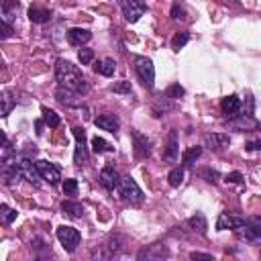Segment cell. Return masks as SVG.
I'll use <instances>...</instances> for the list:
<instances>
[{
	"label": "cell",
	"instance_id": "6da1fadb",
	"mask_svg": "<svg viewBox=\"0 0 261 261\" xmlns=\"http://www.w3.org/2000/svg\"><path fill=\"white\" fill-rule=\"evenodd\" d=\"M55 80L63 88L75 90L80 94L88 92V82H86L82 69L77 65H73L71 61H67V59H57L55 61Z\"/></svg>",
	"mask_w": 261,
	"mask_h": 261
},
{
	"label": "cell",
	"instance_id": "30bf717a",
	"mask_svg": "<svg viewBox=\"0 0 261 261\" xmlns=\"http://www.w3.org/2000/svg\"><path fill=\"white\" fill-rule=\"evenodd\" d=\"M20 167H22V175H24L33 186H41L43 175H41V171H39V167H37V161H33L31 157H22V159H20Z\"/></svg>",
	"mask_w": 261,
	"mask_h": 261
},
{
	"label": "cell",
	"instance_id": "d6986e66",
	"mask_svg": "<svg viewBox=\"0 0 261 261\" xmlns=\"http://www.w3.org/2000/svg\"><path fill=\"white\" fill-rule=\"evenodd\" d=\"M228 143H230V139H228V135H224V133H212V135H206V137H204V145H206L208 149H214V151L226 147Z\"/></svg>",
	"mask_w": 261,
	"mask_h": 261
},
{
	"label": "cell",
	"instance_id": "7c38bea8",
	"mask_svg": "<svg viewBox=\"0 0 261 261\" xmlns=\"http://www.w3.org/2000/svg\"><path fill=\"white\" fill-rule=\"evenodd\" d=\"M228 126L234 128V130H251V128H257L259 122L253 118V114L241 112V114H237V116H232V118L228 120Z\"/></svg>",
	"mask_w": 261,
	"mask_h": 261
},
{
	"label": "cell",
	"instance_id": "681fc988",
	"mask_svg": "<svg viewBox=\"0 0 261 261\" xmlns=\"http://www.w3.org/2000/svg\"><path fill=\"white\" fill-rule=\"evenodd\" d=\"M259 128H261V122H259Z\"/></svg>",
	"mask_w": 261,
	"mask_h": 261
},
{
	"label": "cell",
	"instance_id": "f35d334b",
	"mask_svg": "<svg viewBox=\"0 0 261 261\" xmlns=\"http://www.w3.org/2000/svg\"><path fill=\"white\" fill-rule=\"evenodd\" d=\"M77 59H80L82 65H88V63H92V59H94V51H92V49H80Z\"/></svg>",
	"mask_w": 261,
	"mask_h": 261
},
{
	"label": "cell",
	"instance_id": "7dc6e473",
	"mask_svg": "<svg viewBox=\"0 0 261 261\" xmlns=\"http://www.w3.org/2000/svg\"><path fill=\"white\" fill-rule=\"evenodd\" d=\"M257 149H261V141H251L247 145V151H257Z\"/></svg>",
	"mask_w": 261,
	"mask_h": 261
},
{
	"label": "cell",
	"instance_id": "8fae6325",
	"mask_svg": "<svg viewBox=\"0 0 261 261\" xmlns=\"http://www.w3.org/2000/svg\"><path fill=\"white\" fill-rule=\"evenodd\" d=\"M37 167H39L43 179H45L47 184H51V186H55V184L61 179V171H59V167H57L55 163H49V161H45V159H39V161H37Z\"/></svg>",
	"mask_w": 261,
	"mask_h": 261
},
{
	"label": "cell",
	"instance_id": "5bb4252c",
	"mask_svg": "<svg viewBox=\"0 0 261 261\" xmlns=\"http://www.w3.org/2000/svg\"><path fill=\"white\" fill-rule=\"evenodd\" d=\"M94 124H96L98 128H102V130H108V133H116V130H118V126H120V120H118L114 114H110V112H104V114H98V116L94 118Z\"/></svg>",
	"mask_w": 261,
	"mask_h": 261
},
{
	"label": "cell",
	"instance_id": "ba28073f",
	"mask_svg": "<svg viewBox=\"0 0 261 261\" xmlns=\"http://www.w3.org/2000/svg\"><path fill=\"white\" fill-rule=\"evenodd\" d=\"M82 96H84V94H80V92H75V90H69V88H63V86H59V88L55 90L57 102L63 104V106H67V108H80V106L84 104V98H82Z\"/></svg>",
	"mask_w": 261,
	"mask_h": 261
},
{
	"label": "cell",
	"instance_id": "60d3db41",
	"mask_svg": "<svg viewBox=\"0 0 261 261\" xmlns=\"http://www.w3.org/2000/svg\"><path fill=\"white\" fill-rule=\"evenodd\" d=\"M200 175H202L206 181H210V184H216V181H218V171H214V169H210V167H204V169L200 171Z\"/></svg>",
	"mask_w": 261,
	"mask_h": 261
},
{
	"label": "cell",
	"instance_id": "ffe728a7",
	"mask_svg": "<svg viewBox=\"0 0 261 261\" xmlns=\"http://www.w3.org/2000/svg\"><path fill=\"white\" fill-rule=\"evenodd\" d=\"M139 259H163V257H169V251H167V247L165 245H151L149 249H143V251H139V255H137Z\"/></svg>",
	"mask_w": 261,
	"mask_h": 261
},
{
	"label": "cell",
	"instance_id": "4dcf8cb0",
	"mask_svg": "<svg viewBox=\"0 0 261 261\" xmlns=\"http://www.w3.org/2000/svg\"><path fill=\"white\" fill-rule=\"evenodd\" d=\"M200 155H202V147H190V149L184 153V157H181L184 167H192V165H194V161H196Z\"/></svg>",
	"mask_w": 261,
	"mask_h": 261
},
{
	"label": "cell",
	"instance_id": "9c48e42d",
	"mask_svg": "<svg viewBox=\"0 0 261 261\" xmlns=\"http://www.w3.org/2000/svg\"><path fill=\"white\" fill-rule=\"evenodd\" d=\"M133 137V147H135V155L139 159H147L151 155V141L147 139V135L139 133V130H133L130 133Z\"/></svg>",
	"mask_w": 261,
	"mask_h": 261
},
{
	"label": "cell",
	"instance_id": "83f0119b",
	"mask_svg": "<svg viewBox=\"0 0 261 261\" xmlns=\"http://www.w3.org/2000/svg\"><path fill=\"white\" fill-rule=\"evenodd\" d=\"M16 12H18L16 0H2V20L10 22L12 18H16Z\"/></svg>",
	"mask_w": 261,
	"mask_h": 261
},
{
	"label": "cell",
	"instance_id": "e0dca14e",
	"mask_svg": "<svg viewBox=\"0 0 261 261\" xmlns=\"http://www.w3.org/2000/svg\"><path fill=\"white\" fill-rule=\"evenodd\" d=\"M245 222V218H241V216H234V214H228V212H222L220 216H218V220H216V230H234L239 224H243Z\"/></svg>",
	"mask_w": 261,
	"mask_h": 261
},
{
	"label": "cell",
	"instance_id": "9a60e30c",
	"mask_svg": "<svg viewBox=\"0 0 261 261\" xmlns=\"http://www.w3.org/2000/svg\"><path fill=\"white\" fill-rule=\"evenodd\" d=\"M177 151H179V145H177V130H169L167 143H165V149H163V161L173 163V161L177 159Z\"/></svg>",
	"mask_w": 261,
	"mask_h": 261
},
{
	"label": "cell",
	"instance_id": "7bdbcfd3",
	"mask_svg": "<svg viewBox=\"0 0 261 261\" xmlns=\"http://www.w3.org/2000/svg\"><path fill=\"white\" fill-rule=\"evenodd\" d=\"M171 18H175V20H184L186 18V10H184V6L179 2H175L171 6Z\"/></svg>",
	"mask_w": 261,
	"mask_h": 261
},
{
	"label": "cell",
	"instance_id": "1f68e13d",
	"mask_svg": "<svg viewBox=\"0 0 261 261\" xmlns=\"http://www.w3.org/2000/svg\"><path fill=\"white\" fill-rule=\"evenodd\" d=\"M167 179H169V186H171V188H179V186L184 184V169H181V167H173V169L169 171Z\"/></svg>",
	"mask_w": 261,
	"mask_h": 261
},
{
	"label": "cell",
	"instance_id": "8d00e7d4",
	"mask_svg": "<svg viewBox=\"0 0 261 261\" xmlns=\"http://www.w3.org/2000/svg\"><path fill=\"white\" fill-rule=\"evenodd\" d=\"M184 92H186V90H184L179 84H171V86L167 88L165 96H169L171 100H177V98H181V96H184Z\"/></svg>",
	"mask_w": 261,
	"mask_h": 261
},
{
	"label": "cell",
	"instance_id": "8992f818",
	"mask_svg": "<svg viewBox=\"0 0 261 261\" xmlns=\"http://www.w3.org/2000/svg\"><path fill=\"white\" fill-rule=\"evenodd\" d=\"M73 137H75V153H73V163L77 167L88 163V147H86V130L82 126H73L71 128Z\"/></svg>",
	"mask_w": 261,
	"mask_h": 261
},
{
	"label": "cell",
	"instance_id": "4316f807",
	"mask_svg": "<svg viewBox=\"0 0 261 261\" xmlns=\"http://www.w3.org/2000/svg\"><path fill=\"white\" fill-rule=\"evenodd\" d=\"M0 104H2V116L6 118L8 114H10V110L14 108V104H16V98L12 96V92H8V90H2V94H0Z\"/></svg>",
	"mask_w": 261,
	"mask_h": 261
},
{
	"label": "cell",
	"instance_id": "44dd1931",
	"mask_svg": "<svg viewBox=\"0 0 261 261\" xmlns=\"http://www.w3.org/2000/svg\"><path fill=\"white\" fill-rule=\"evenodd\" d=\"M234 234H237V239H241V241H247V243H259L261 241V237L247 224V222H243V224H239L237 228H234Z\"/></svg>",
	"mask_w": 261,
	"mask_h": 261
},
{
	"label": "cell",
	"instance_id": "4fadbf2b",
	"mask_svg": "<svg viewBox=\"0 0 261 261\" xmlns=\"http://www.w3.org/2000/svg\"><path fill=\"white\" fill-rule=\"evenodd\" d=\"M118 181H120V175H118V171L112 165L102 167V171H100V184H102V188H106L108 192H114L118 188Z\"/></svg>",
	"mask_w": 261,
	"mask_h": 261
},
{
	"label": "cell",
	"instance_id": "7402d4cb",
	"mask_svg": "<svg viewBox=\"0 0 261 261\" xmlns=\"http://www.w3.org/2000/svg\"><path fill=\"white\" fill-rule=\"evenodd\" d=\"M51 10H47V8H39V6H31L29 8V18H31V22H35V24H43V22H49L51 20Z\"/></svg>",
	"mask_w": 261,
	"mask_h": 261
},
{
	"label": "cell",
	"instance_id": "5b68a950",
	"mask_svg": "<svg viewBox=\"0 0 261 261\" xmlns=\"http://www.w3.org/2000/svg\"><path fill=\"white\" fill-rule=\"evenodd\" d=\"M55 234H57L59 243L63 245V249H65L67 253H73L75 247L80 245V232H77V228H73V226H69V224H61V226H57Z\"/></svg>",
	"mask_w": 261,
	"mask_h": 261
},
{
	"label": "cell",
	"instance_id": "52a82bcc",
	"mask_svg": "<svg viewBox=\"0 0 261 261\" xmlns=\"http://www.w3.org/2000/svg\"><path fill=\"white\" fill-rule=\"evenodd\" d=\"M120 8L128 22H137L145 14L147 4H145V0H120Z\"/></svg>",
	"mask_w": 261,
	"mask_h": 261
},
{
	"label": "cell",
	"instance_id": "603a6c76",
	"mask_svg": "<svg viewBox=\"0 0 261 261\" xmlns=\"http://www.w3.org/2000/svg\"><path fill=\"white\" fill-rule=\"evenodd\" d=\"M94 71L100 73V75H104V77H110V75H114V71H116V63H114V59H110V57L100 59V61L94 63Z\"/></svg>",
	"mask_w": 261,
	"mask_h": 261
},
{
	"label": "cell",
	"instance_id": "ee69618b",
	"mask_svg": "<svg viewBox=\"0 0 261 261\" xmlns=\"http://www.w3.org/2000/svg\"><path fill=\"white\" fill-rule=\"evenodd\" d=\"M10 35H12V27H10V22L2 20V22H0V39L4 41V39H8Z\"/></svg>",
	"mask_w": 261,
	"mask_h": 261
},
{
	"label": "cell",
	"instance_id": "e575fe53",
	"mask_svg": "<svg viewBox=\"0 0 261 261\" xmlns=\"http://www.w3.org/2000/svg\"><path fill=\"white\" fill-rule=\"evenodd\" d=\"M0 212H2V222H4V224H10V222L16 220V210H12L10 206L0 204Z\"/></svg>",
	"mask_w": 261,
	"mask_h": 261
},
{
	"label": "cell",
	"instance_id": "7a4b0ae2",
	"mask_svg": "<svg viewBox=\"0 0 261 261\" xmlns=\"http://www.w3.org/2000/svg\"><path fill=\"white\" fill-rule=\"evenodd\" d=\"M116 190H118V196H120L122 200L130 202V204H141V202L145 200L143 190L137 186V181H135L130 175H122Z\"/></svg>",
	"mask_w": 261,
	"mask_h": 261
},
{
	"label": "cell",
	"instance_id": "bcb514c9",
	"mask_svg": "<svg viewBox=\"0 0 261 261\" xmlns=\"http://www.w3.org/2000/svg\"><path fill=\"white\" fill-rule=\"evenodd\" d=\"M190 259H206V261H212L214 257L210 253H198V251H194V253H190Z\"/></svg>",
	"mask_w": 261,
	"mask_h": 261
},
{
	"label": "cell",
	"instance_id": "f546056e",
	"mask_svg": "<svg viewBox=\"0 0 261 261\" xmlns=\"http://www.w3.org/2000/svg\"><path fill=\"white\" fill-rule=\"evenodd\" d=\"M92 151L94 153H112L114 151V147L108 143V141H104V139H100V137H94L92 139Z\"/></svg>",
	"mask_w": 261,
	"mask_h": 261
},
{
	"label": "cell",
	"instance_id": "74e56055",
	"mask_svg": "<svg viewBox=\"0 0 261 261\" xmlns=\"http://www.w3.org/2000/svg\"><path fill=\"white\" fill-rule=\"evenodd\" d=\"M63 192H65V196H75L77 194V179H73V177L65 179L63 181Z\"/></svg>",
	"mask_w": 261,
	"mask_h": 261
},
{
	"label": "cell",
	"instance_id": "277c9868",
	"mask_svg": "<svg viewBox=\"0 0 261 261\" xmlns=\"http://www.w3.org/2000/svg\"><path fill=\"white\" fill-rule=\"evenodd\" d=\"M0 175H2V181H4L6 186H12L14 181H18V177L22 175V167H20V161H16V155L2 159Z\"/></svg>",
	"mask_w": 261,
	"mask_h": 261
},
{
	"label": "cell",
	"instance_id": "f1b7e54d",
	"mask_svg": "<svg viewBox=\"0 0 261 261\" xmlns=\"http://www.w3.org/2000/svg\"><path fill=\"white\" fill-rule=\"evenodd\" d=\"M41 112H43V120H45V124H47V126H51V128H57V126H59L61 118H59V114H57L55 110H51V108L43 106V108H41Z\"/></svg>",
	"mask_w": 261,
	"mask_h": 261
},
{
	"label": "cell",
	"instance_id": "d4e9b609",
	"mask_svg": "<svg viewBox=\"0 0 261 261\" xmlns=\"http://www.w3.org/2000/svg\"><path fill=\"white\" fill-rule=\"evenodd\" d=\"M61 210H63L67 216H71V218H82V216H84V206H82L80 202H73V200H63Z\"/></svg>",
	"mask_w": 261,
	"mask_h": 261
},
{
	"label": "cell",
	"instance_id": "836d02e7",
	"mask_svg": "<svg viewBox=\"0 0 261 261\" xmlns=\"http://www.w3.org/2000/svg\"><path fill=\"white\" fill-rule=\"evenodd\" d=\"M188 41H190V35L188 33H175L173 39H171V49L173 51H179Z\"/></svg>",
	"mask_w": 261,
	"mask_h": 261
},
{
	"label": "cell",
	"instance_id": "484cf974",
	"mask_svg": "<svg viewBox=\"0 0 261 261\" xmlns=\"http://www.w3.org/2000/svg\"><path fill=\"white\" fill-rule=\"evenodd\" d=\"M188 226H190L192 230H198L200 234H206L208 222H206V218H204V214H202V212H196L194 216H190V218H188Z\"/></svg>",
	"mask_w": 261,
	"mask_h": 261
},
{
	"label": "cell",
	"instance_id": "ac0fdd59",
	"mask_svg": "<svg viewBox=\"0 0 261 261\" xmlns=\"http://www.w3.org/2000/svg\"><path fill=\"white\" fill-rule=\"evenodd\" d=\"M90 39H92V33H90L88 29H80V27H75V29H69V31H67V41H69L71 45H75V47L88 43Z\"/></svg>",
	"mask_w": 261,
	"mask_h": 261
},
{
	"label": "cell",
	"instance_id": "ab89813d",
	"mask_svg": "<svg viewBox=\"0 0 261 261\" xmlns=\"http://www.w3.org/2000/svg\"><path fill=\"white\" fill-rule=\"evenodd\" d=\"M14 155H16V149L10 145L8 137L4 135V145H2V159H6V157H14Z\"/></svg>",
	"mask_w": 261,
	"mask_h": 261
},
{
	"label": "cell",
	"instance_id": "cb8c5ba5",
	"mask_svg": "<svg viewBox=\"0 0 261 261\" xmlns=\"http://www.w3.org/2000/svg\"><path fill=\"white\" fill-rule=\"evenodd\" d=\"M169 110H173V100L169 98V96H161V98H157L155 100V104H153V108H151V112H153V116H163V114H167Z\"/></svg>",
	"mask_w": 261,
	"mask_h": 261
},
{
	"label": "cell",
	"instance_id": "2e32d148",
	"mask_svg": "<svg viewBox=\"0 0 261 261\" xmlns=\"http://www.w3.org/2000/svg\"><path fill=\"white\" fill-rule=\"evenodd\" d=\"M220 108H222V112H224L228 118H232V116H237V114L241 112V98H239L237 94L224 96L222 102H220Z\"/></svg>",
	"mask_w": 261,
	"mask_h": 261
},
{
	"label": "cell",
	"instance_id": "d6a6232c",
	"mask_svg": "<svg viewBox=\"0 0 261 261\" xmlns=\"http://www.w3.org/2000/svg\"><path fill=\"white\" fill-rule=\"evenodd\" d=\"M118 251H120V239L112 234L106 243V257H114V255H118Z\"/></svg>",
	"mask_w": 261,
	"mask_h": 261
},
{
	"label": "cell",
	"instance_id": "b9f144b4",
	"mask_svg": "<svg viewBox=\"0 0 261 261\" xmlns=\"http://www.w3.org/2000/svg\"><path fill=\"white\" fill-rule=\"evenodd\" d=\"M245 222H247V224H249V226H251V228L261 237V216H247V218H245Z\"/></svg>",
	"mask_w": 261,
	"mask_h": 261
},
{
	"label": "cell",
	"instance_id": "c3c4849f",
	"mask_svg": "<svg viewBox=\"0 0 261 261\" xmlns=\"http://www.w3.org/2000/svg\"><path fill=\"white\" fill-rule=\"evenodd\" d=\"M35 126H37V135L41 137V135H43V120H37V122H35Z\"/></svg>",
	"mask_w": 261,
	"mask_h": 261
},
{
	"label": "cell",
	"instance_id": "f6af8a7d",
	"mask_svg": "<svg viewBox=\"0 0 261 261\" xmlns=\"http://www.w3.org/2000/svg\"><path fill=\"white\" fill-rule=\"evenodd\" d=\"M224 181L226 184H241L243 181V173L241 171H230V173H226Z\"/></svg>",
	"mask_w": 261,
	"mask_h": 261
},
{
	"label": "cell",
	"instance_id": "3957f363",
	"mask_svg": "<svg viewBox=\"0 0 261 261\" xmlns=\"http://www.w3.org/2000/svg\"><path fill=\"white\" fill-rule=\"evenodd\" d=\"M133 61H135V71H137L139 80L143 82V86L147 90H153V86H155V67H153V61L149 57H145V55H137Z\"/></svg>",
	"mask_w": 261,
	"mask_h": 261
},
{
	"label": "cell",
	"instance_id": "d590c367",
	"mask_svg": "<svg viewBox=\"0 0 261 261\" xmlns=\"http://www.w3.org/2000/svg\"><path fill=\"white\" fill-rule=\"evenodd\" d=\"M110 92H114V94H130L133 92V86H130V82L122 80L118 84H112L110 86Z\"/></svg>",
	"mask_w": 261,
	"mask_h": 261
}]
</instances>
